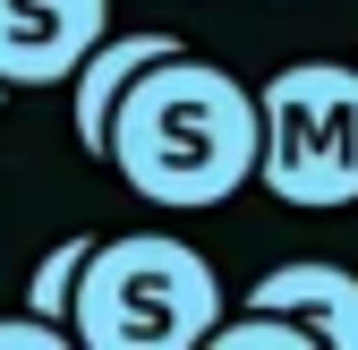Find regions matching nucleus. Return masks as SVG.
<instances>
[{
	"instance_id": "obj_5",
	"label": "nucleus",
	"mask_w": 358,
	"mask_h": 350,
	"mask_svg": "<svg viewBox=\"0 0 358 350\" xmlns=\"http://www.w3.org/2000/svg\"><path fill=\"white\" fill-rule=\"evenodd\" d=\"M248 308H282L316 333L324 350H358V274L350 265H324V256H299V265H273L256 274Z\"/></svg>"
},
{
	"instance_id": "obj_2",
	"label": "nucleus",
	"mask_w": 358,
	"mask_h": 350,
	"mask_svg": "<svg viewBox=\"0 0 358 350\" xmlns=\"http://www.w3.org/2000/svg\"><path fill=\"white\" fill-rule=\"evenodd\" d=\"M213 325H222L213 256L171 231L94 239L69 299V333L85 350H205Z\"/></svg>"
},
{
	"instance_id": "obj_4",
	"label": "nucleus",
	"mask_w": 358,
	"mask_h": 350,
	"mask_svg": "<svg viewBox=\"0 0 358 350\" xmlns=\"http://www.w3.org/2000/svg\"><path fill=\"white\" fill-rule=\"evenodd\" d=\"M111 34V0H0V85H69V69Z\"/></svg>"
},
{
	"instance_id": "obj_1",
	"label": "nucleus",
	"mask_w": 358,
	"mask_h": 350,
	"mask_svg": "<svg viewBox=\"0 0 358 350\" xmlns=\"http://www.w3.org/2000/svg\"><path fill=\"white\" fill-rule=\"evenodd\" d=\"M103 162L128 197L162 214H213L239 188H256V85L196 60L188 43L137 69V85L111 111Z\"/></svg>"
},
{
	"instance_id": "obj_9",
	"label": "nucleus",
	"mask_w": 358,
	"mask_h": 350,
	"mask_svg": "<svg viewBox=\"0 0 358 350\" xmlns=\"http://www.w3.org/2000/svg\"><path fill=\"white\" fill-rule=\"evenodd\" d=\"M69 342H77L69 325L34 316V308H26V316H0V350H69Z\"/></svg>"
},
{
	"instance_id": "obj_6",
	"label": "nucleus",
	"mask_w": 358,
	"mask_h": 350,
	"mask_svg": "<svg viewBox=\"0 0 358 350\" xmlns=\"http://www.w3.org/2000/svg\"><path fill=\"white\" fill-rule=\"evenodd\" d=\"M162 52H179V34L145 26V34H103L94 52L69 69V85H77V154H94V162H103V137H111L120 94H128V85H137V69H154Z\"/></svg>"
},
{
	"instance_id": "obj_7",
	"label": "nucleus",
	"mask_w": 358,
	"mask_h": 350,
	"mask_svg": "<svg viewBox=\"0 0 358 350\" xmlns=\"http://www.w3.org/2000/svg\"><path fill=\"white\" fill-rule=\"evenodd\" d=\"M205 350H316V333H307L299 316H282V308H222V325L205 333Z\"/></svg>"
},
{
	"instance_id": "obj_10",
	"label": "nucleus",
	"mask_w": 358,
	"mask_h": 350,
	"mask_svg": "<svg viewBox=\"0 0 358 350\" xmlns=\"http://www.w3.org/2000/svg\"><path fill=\"white\" fill-rule=\"evenodd\" d=\"M0 103H9V85H0Z\"/></svg>"
},
{
	"instance_id": "obj_8",
	"label": "nucleus",
	"mask_w": 358,
	"mask_h": 350,
	"mask_svg": "<svg viewBox=\"0 0 358 350\" xmlns=\"http://www.w3.org/2000/svg\"><path fill=\"white\" fill-rule=\"evenodd\" d=\"M85 256H94V239H60V248H43V265H34V282H26V308L34 316H52V325H69V299H77V274H85Z\"/></svg>"
},
{
	"instance_id": "obj_3",
	"label": "nucleus",
	"mask_w": 358,
	"mask_h": 350,
	"mask_svg": "<svg viewBox=\"0 0 358 350\" xmlns=\"http://www.w3.org/2000/svg\"><path fill=\"white\" fill-rule=\"evenodd\" d=\"M256 188L299 214L358 205V60H290L256 85Z\"/></svg>"
}]
</instances>
